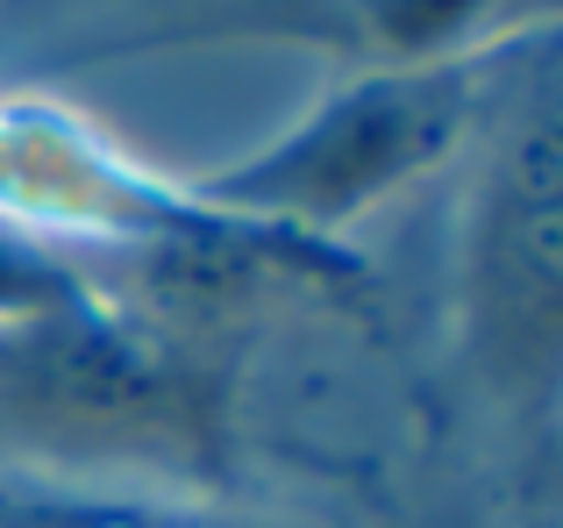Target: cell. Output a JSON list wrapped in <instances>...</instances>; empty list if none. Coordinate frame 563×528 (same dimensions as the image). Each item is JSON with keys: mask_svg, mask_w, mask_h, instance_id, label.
<instances>
[{"mask_svg": "<svg viewBox=\"0 0 563 528\" xmlns=\"http://www.w3.org/2000/svg\"><path fill=\"white\" fill-rule=\"evenodd\" d=\"M493 14H514V0H343V36L385 65H442L471 57Z\"/></svg>", "mask_w": 563, "mask_h": 528, "instance_id": "obj_3", "label": "cell"}, {"mask_svg": "<svg viewBox=\"0 0 563 528\" xmlns=\"http://www.w3.org/2000/svg\"><path fill=\"white\" fill-rule=\"evenodd\" d=\"M485 94V57H442V65H378L343 79L300 114L278 143L235 157V165L192 179L186 194L207 215L257 222L278 237L321 243L407 179L435 172L450 143L471 129Z\"/></svg>", "mask_w": 563, "mask_h": 528, "instance_id": "obj_1", "label": "cell"}, {"mask_svg": "<svg viewBox=\"0 0 563 528\" xmlns=\"http://www.w3.org/2000/svg\"><path fill=\"white\" fill-rule=\"evenodd\" d=\"M556 65L550 43L521 86V108L499 129V151L478 179L464 243V343L493 393L521 400L556 372L563 336V222H556Z\"/></svg>", "mask_w": 563, "mask_h": 528, "instance_id": "obj_2", "label": "cell"}]
</instances>
